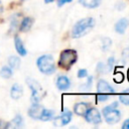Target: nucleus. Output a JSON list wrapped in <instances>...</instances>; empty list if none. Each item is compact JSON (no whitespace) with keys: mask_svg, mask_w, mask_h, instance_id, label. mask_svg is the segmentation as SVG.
<instances>
[{"mask_svg":"<svg viewBox=\"0 0 129 129\" xmlns=\"http://www.w3.org/2000/svg\"><path fill=\"white\" fill-rule=\"evenodd\" d=\"M94 25H95V20L93 17H86L79 20L78 22H76V24L72 29V37L79 38L86 35L89 31H91Z\"/></svg>","mask_w":129,"mask_h":129,"instance_id":"1","label":"nucleus"},{"mask_svg":"<svg viewBox=\"0 0 129 129\" xmlns=\"http://www.w3.org/2000/svg\"><path fill=\"white\" fill-rule=\"evenodd\" d=\"M36 64H37L38 70L44 75H51L55 71L54 59L49 54H44V55L39 56L37 58Z\"/></svg>","mask_w":129,"mask_h":129,"instance_id":"2","label":"nucleus"},{"mask_svg":"<svg viewBox=\"0 0 129 129\" xmlns=\"http://www.w3.org/2000/svg\"><path fill=\"white\" fill-rule=\"evenodd\" d=\"M78 58V53L75 49H64L60 52L59 59H58V66L62 69L69 70Z\"/></svg>","mask_w":129,"mask_h":129,"instance_id":"3","label":"nucleus"},{"mask_svg":"<svg viewBox=\"0 0 129 129\" xmlns=\"http://www.w3.org/2000/svg\"><path fill=\"white\" fill-rule=\"evenodd\" d=\"M26 83H27L28 87L31 90V101H32V103H38L44 95V92H43L41 86L39 85L38 82H36L35 80H33L31 78H27Z\"/></svg>","mask_w":129,"mask_h":129,"instance_id":"4","label":"nucleus"},{"mask_svg":"<svg viewBox=\"0 0 129 129\" xmlns=\"http://www.w3.org/2000/svg\"><path fill=\"white\" fill-rule=\"evenodd\" d=\"M86 121L92 124H99L101 122V114L96 108H89L85 114Z\"/></svg>","mask_w":129,"mask_h":129,"instance_id":"5","label":"nucleus"},{"mask_svg":"<svg viewBox=\"0 0 129 129\" xmlns=\"http://www.w3.org/2000/svg\"><path fill=\"white\" fill-rule=\"evenodd\" d=\"M103 115H104L105 121L108 124H115V123L119 122V120L121 118V113H120V111L117 110V108L106 111L103 113Z\"/></svg>","mask_w":129,"mask_h":129,"instance_id":"6","label":"nucleus"},{"mask_svg":"<svg viewBox=\"0 0 129 129\" xmlns=\"http://www.w3.org/2000/svg\"><path fill=\"white\" fill-rule=\"evenodd\" d=\"M97 92L98 95H106V96H110L112 94L115 93L114 89L104 80H100L97 84Z\"/></svg>","mask_w":129,"mask_h":129,"instance_id":"7","label":"nucleus"},{"mask_svg":"<svg viewBox=\"0 0 129 129\" xmlns=\"http://www.w3.org/2000/svg\"><path fill=\"white\" fill-rule=\"evenodd\" d=\"M72 116H73L72 112L69 111V110H66V111H63L58 117L54 118L53 124H54L55 126H64V125H67V124H69V123L71 122Z\"/></svg>","mask_w":129,"mask_h":129,"instance_id":"8","label":"nucleus"},{"mask_svg":"<svg viewBox=\"0 0 129 129\" xmlns=\"http://www.w3.org/2000/svg\"><path fill=\"white\" fill-rule=\"evenodd\" d=\"M43 109H44V108H43L41 105H39L38 103H33V104L30 106L29 110H28V115H29L32 119L39 120L40 115H41Z\"/></svg>","mask_w":129,"mask_h":129,"instance_id":"9","label":"nucleus"},{"mask_svg":"<svg viewBox=\"0 0 129 129\" xmlns=\"http://www.w3.org/2000/svg\"><path fill=\"white\" fill-rule=\"evenodd\" d=\"M56 87L58 90L60 91H63V90H68L71 86V82H70V79L67 77V76H59L57 79H56Z\"/></svg>","mask_w":129,"mask_h":129,"instance_id":"10","label":"nucleus"},{"mask_svg":"<svg viewBox=\"0 0 129 129\" xmlns=\"http://www.w3.org/2000/svg\"><path fill=\"white\" fill-rule=\"evenodd\" d=\"M128 24H129V21L127 18H121L119 19L116 24H115V31L119 34H123L126 30V28L128 27Z\"/></svg>","mask_w":129,"mask_h":129,"instance_id":"11","label":"nucleus"},{"mask_svg":"<svg viewBox=\"0 0 129 129\" xmlns=\"http://www.w3.org/2000/svg\"><path fill=\"white\" fill-rule=\"evenodd\" d=\"M89 108H90V106L88 103H84V102L77 103L74 107V112L79 116H85V114Z\"/></svg>","mask_w":129,"mask_h":129,"instance_id":"12","label":"nucleus"},{"mask_svg":"<svg viewBox=\"0 0 129 129\" xmlns=\"http://www.w3.org/2000/svg\"><path fill=\"white\" fill-rule=\"evenodd\" d=\"M23 94V90H22V87L18 84H14L12 87H11V90H10V96L12 99L14 100H17L19 99Z\"/></svg>","mask_w":129,"mask_h":129,"instance_id":"13","label":"nucleus"},{"mask_svg":"<svg viewBox=\"0 0 129 129\" xmlns=\"http://www.w3.org/2000/svg\"><path fill=\"white\" fill-rule=\"evenodd\" d=\"M14 44H15L16 51H17L21 56L26 55L27 52H26V49H25V47H24V45H23V42H22V40L20 39V37L15 36V38H14Z\"/></svg>","mask_w":129,"mask_h":129,"instance_id":"14","label":"nucleus"},{"mask_svg":"<svg viewBox=\"0 0 129 129\" xmlns=\"http://www.w3.org/2000/svg\"><path fill=\"white\" fill-rule=\"evenodd\" d=\"M32 23H33V19L31 17H25V18H23L22 21H21V23H20V25H19V30L20 31H23V32L28 31L31 28Z\"/></svg>","mask_w":129,"mask_h":129,"instance_id":"15","label":"nucleus"},{"mask_svg":"<svg viewBox=\"0 0 129 129\" xmlns=\"http://www.w3.org/2000/svg\"><path fill=\"white\" fill-rule=\"evenodd\" d=\"M53 115H54V111L53 110H48V109H43L41 115H40V118L39 120L41 121H48V120H51L53 118Z\"/></svg>","mask_w":129,"mask_h":129,"instance_id":"16","label":"nucleus"},{"mask_svg":"<svg viewBox=\"0 0 129 129\" xmlns=\"http://www.w3.org/2000/svg\"><path fill=\"white\" fill-rule=\"evenodd\" d=\"M101 0H80V3L86 8H96Z\"/></svg>","mask_w":129,"mask_h":129,"instance_id":"17","label":"nucleus"},{"mask_svg":"<svg viewBox=\"0 0 129 129\" xmlns=\"http://www.w3.org/2000/svg\"><path fill=\"white\" fill-rule=\"evenodd\" d=\"M8 63L12 69H18L20 67V58L15 55H11L8 58Z\"/></svg>","mask_w":129,"mask_h":129,"instance_id":"18","label":"nucleus"},{"mask_svg":"<svg viewBox=\"0 0 129 129\" xmlns=\"http://www.w3.org/2000/svg\"><path fill=\"white\" fill-rule=\"evenodd\" d=\"M12 70L10 67H3L1 70H0V76L4 79H9L11 76H12Z\"/></svg>","mask_w":129,"mask_h":129,"instance_id":"19","label":"nucleus"},{"mask_svg":"<svg viewBox=\"0 0 129 129\" xmlns=\"http://www.w3.org/2000/svg\"><path fill=\"white\" fill-rule=\"evenodd\" d=\"M119 100L122 104L124 105H129V89L124 91L120 96H119Z\"/></svg>","mask_w":129,"mask_h":129,"instance_id":"20","label":"nucleus"},{"mask_svg":"<svg viewBox=\"0 0 129 129\" xmlns=\"http://www.w3.org/2000/svg\"><path fill=\"white\" fill-rule=\"evenodd\" d=\"M22 124H23V119H22V117L20 116V115H17L13 120H12V122H11V125L12 126H14V127H21L22 126Z\"/></svg>","mask_w":129,"mask_h":129,"instance_id":"21","label":"nucleus"},{"mask_svg":"<svg viewBox=\"0 0 129 129\" xmlns=\"http://www.w3.org/2000/svg\"><path fill=\"white\" fill-rule=\"evenodd\" d=\"M102 47H103V50H107L108 49V47L111 45V39L110 38H108V37H105V38H103V41H102Z\"/></svg>","mask_w":129,"mask_h":129,"instance_id":"22","label":"nucleus"},{"mask_svg":"<svg viewBox=\"0 0 129 129\" xmlns=\"http://www.w3.org/2000/svg\"><path fill=\"white\" fill-rule=\"evenodd\" d=\"M123 79H124V76H123L122 73H116V74L114 75V81H115L117 84L122 83V82H123Z\"/></svg>","mask_w":129,"mask_h":129,"instance_id":"23","label":"nucleus"},{"mask_svg":"<svg viewBox=\"0 0 129 129\" xmlns=\"http://www.w3.org/2000/svg\"><path fill=\"white\" fill-rule=\"evenodd\" d=\"M117 106H118V103H117V102H114V103H112V104H110V105L106 106L105 108H103L102 112L104 113V112H106V111H109V110H112V109H116V108H117Z\"/></svg>","mask_w":129,"mask_h":129,"instance_id":"24","label":"nucleus"},{"mask_svg":"<svg viewBox=\"0 0 129 129\" xmlns=\"http://www.w3.org/2000/svg\"><path fill=\"white\" fill-rule=\"evenodd\" d=\"M87 76H88V72H87V70H85V69L79 70V72H78V78L83 79V78H85V77H87Z\"/></svg>","mask_w":129,"mask_h":129,"instance_id":"25","label":"nucleus"},{"mask_svg":"<svg viewBox=\"0 0 129 129\" xmlns=\"http://www.w3.org/2000/svg\"><path fill=\"white\" fill-rule=\"evenodd\" d=\"M114 61H115V59H114V57H113V56L109 57V59H108V62H107L108 71H112V69H113V64H114Z\"/></svg>","mask_w":129,"mask_h":129,"instance_id":"26","label":"nucleus"},{"mask_svg":"<svg viewBox=\"0 0 129 129\" xmlns=\"http://www.w3.org/2000/svg\"><path fill=\"white\" fill-rule=\"evenodd\" d=\"M105 68H106V64H104V63H102V62H99L98 66H97V71H98L99 73H101V74H104Z\"/></svg>","mask_w":129,"mask_h":129,"instance_id":"27","label":"nucleus"},{"mask_svg":"<svg viewBox=\"0 0 129 129\" xmlns=\"http://www.w3.org/2000/svg\"><path fill=\"white\" fill-rule=\"evenodd\" d=\"M73 0H57V5L60 7L62 5H64L66 3H69V2H72Z\"/></svg>","mask_w":129,"mask_h":129,"instance_id":"28","label":"nucleus"},{"mask_svg":"<svg viewBox=\"0 0 129 129\" xmlns=\"http://www.w3.org/2000/svg\"><path fill=\"white\" fill-rule=\"evenodd\" d=\"M122 54H123V56H124L125 58H128V59H129V48H125V49L123 50Z\"/></svg>","mask_w":129,"mask_h":129,"instance_id":"29","label":"nucleus"},{"mask_svg":"<svg viewBox=\"0 0 129 129\" xmlns=\"http://www.w3.org/2000/svg\"><path fill=\"white\" fill-rule=\"evenodd\" d=\"M122 128H123V129H129V118H128V119L123 123Z\"/></svg>","mask_w":129,"mask_h":129,"instance_id":"30","label":"nucleus"},{"mask_svg":"<svg viewBox=\"0 0 129 129\" xmlns=\"http://www.w3.org/2000/svg\"><path fill=\"white\" fill-rule=\"evenodd\" d=\"M92 82H93V77H89V79H88V82L86 83V85H85V86H86L87 88H88V87L90 88V87H91V85H92Z\"/></svg>","mask_w":129,"mask_h":129,"instance_id":"31","label":"nucleus"},{"mask_svg":"<svg viewBox=\"0 0 129 129\" xmlns=\"http://www.w3.org/2000/svg\"><path fill=\"white\" fill-rule=\"evenodd\" d=\"M54 0H44V2L45 3H51V2H53Z\"/></svg>","mask_w":129,"mask_h":129,"instance_id":"32","label":"nucleus"},{"mask_svg":"<svg viewBox=\"0 0 129 129\" xmlns=\"http://www.w3.org/2000/svg\"><path fill=\"white\" fill-rule=\"evenodd\" d=\"M2 10H3V9H2V5H1V2H0V12H1Z\"/></svg>","mask_w":129,"mask_h":129,"instance_id":"33","label":"nucleus"},{"mask_svg":"<svg viewBox=\"0 0 129 129\" xmlns=\"http://www.w3.org/2000/svg\"><path fill=\"white\" fill-rule=\"evenodd\" d=\"M127 77H128V81H129V69H128V72H127Z\"/></svg>","mask_w":129,"mask_h":129,"instance_id":"34","label":"nucleus"}]
</instances>
